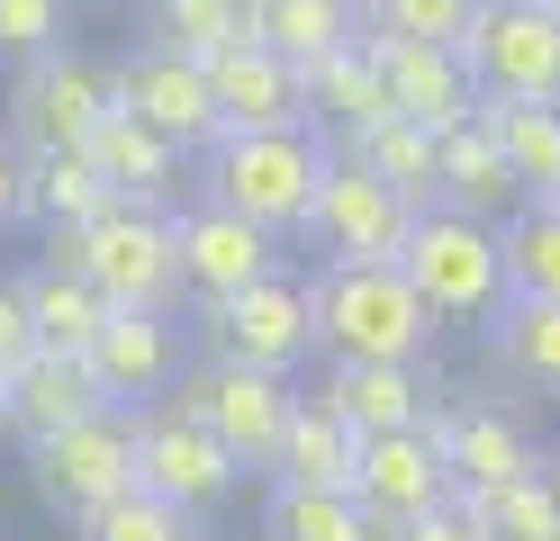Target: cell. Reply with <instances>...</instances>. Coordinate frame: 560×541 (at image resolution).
Masks as SVG:
<instances>
[{"label":"cell","instance_id":"6da1fadb","mask_svg":"<svg viewBox=\"0 0 560 541\" xmlns=\"http://www.w3.org/2000/svg\"><path fill=\"white\" fill-rule=\"evenodd\" d=\"M307 298H317V352L326 361H407V371L434 361L443 325L398 262H317Z\"/></svg>","mask_w":560,"mask_h":541},{"label":"cell","instance_id":"7a4b0ae2","mask_svg":"<svg viewBox=\"0 0 560 541\" xmlns=\"http://www.w3.org/2000/svg\"><path fill=\"white\" fill-rule=\"evenodd\" d=\"M335 163V144L317 127H262V136H218L199 154V199H218L235 216H254L262 235H307V208H317V180Z\"/></svg>","mask_w":560,"mask_h":541},{"label":"cell","instance_id":"3957f363","mask_svg":"<svg viewBox=\"0 0 560 541\" xmlns=\"http://www.w3.org/2000/svg\"><path fill=\"white\" fill-rule=\"evenodd\" d=\"M299 379H280V371H254V361H226V352H199L182 388H172V407H182L190 424H208V443H218L244 479H271V460L280 443H290V424H299Z\"/></svg>","mask_w":560,"mask_h":541},{"label":"cell","instance_id":"277c9868","mask_svg":"<svg viewBox=\"0 0 560 541\" xmlns=\"http://www.w3.org/2000/svg\"><path fill=\"white\" fill-rule=\"evenodd\" d=\"M55 262H73L109 307H182V244H172V208H100L82 235L46 244Z\"/></svg>","mask_w":560,"mask_h":541},{"label":"cell","instance_id":"5b68a950","mask_svg":"<svg viewBox=\"0 0 560 541\" xmlns=\"http://www.w3.org/2000/svg\"><path fill=\"white\" fill-rule=\"evenodd\" d=\"M398 271L416 280V298L434 307V325H488L506 307V252H498V226H488V216L425 208L407 252H398Z\"/></svg>","mask_w":560,"mask_h":541},{"label":"cell","instance_id":"8992f818","mask_svg":"<svg viewBox=\"0 0 560 541\" xmlns=\"http://www.w3.org/2000/svg\"><path fill=\"white\" fill-rule=\"evenodd\" d=\"M127 487H136V407H100L46 443H27V496L63 524H91Z\"/></svg>","mask_w":560,"mask_h":541},{"label":"cell","instance_id":"52a82bcc","mask_svg":"<svg viewBox=\"0 0 560 541\" xmlns=\"http://www.w3.org/2000/svg\"><path fill=\"white\" fill-rule=\"evenodd\" d=\"M109 63H91L73 46H55L37 63H10V99H0V136L19 154H82L91 127L109 118Z\"/></svg>","mask_w":560,"mask_h":541},{"label":"cell","instance_id":"ba28073f","mask_svg":"<svg viewBox=\"0 0 560 541\" xmlns=\"http://www.w3.org/2000/svg\"><path fill=\"white\" fill-rule=\"evenodd\" d=\"M208 352L299 379V361H317V298H307V280L280 262L271 280H254V289H235V298H218V307H208Z\"/></svg>","mask_w":560,"mask_h":541},{"label":"cell","instance_id":"9c48e42d","mask_svg":"<svg viewBox=\"0 0 560 541\" xmlns=\"http://www.w3.org/2000/svg\"><path fill=\"white\" fill-rule=\"evenodd\" d=\"M462 63L479 99H560V19L542 0H479Z\"/></svg>","mask_w":560,"mask_h":541},{"label":"cell","instance_id":"30bf717a","mask_svg":"<svg viewBox=\"0 0 560 541\" xmlns=\"http://www.w3.org/2000/svg\"><path fill=\"white\" fill-rule=\"evenodd\" d=\"M136 487L163 496V505H182L190 524H208L218 505L244 487V469L208 443V424H190L182 407H136Z\"/></svg>","mask_w":560,"mask_h":541},{"label":"cell","instance_id":"8fae6325","mask_svg":"<svg viewBox=\"0 0 560 541\" xmlns=\"http://www.w3.org/2000/svg\"><path fill=\"white\" fill-rule=\"evenodd\" d=\"M416 216L425 208H407L389 180H371L353 154H335L326 180H317V208H307V244H317L326 262H398Z\"/></svg>","mask_w":560,"mask_h":541},{"label":"cell","instance_id":"7c38bea8","mask_svg":"<svg viewBox=\"0 0 560 541\" xmlns=\"http://www.w3.org/2000/svg\"><path fill=\"white\" fill-rule=\"evenodd\" d=\"M172 244H182V298L199 316L280 271V235H262L254 216H235L218 199H182V208H172Z\"/></svg>","mask_w":560,"mask_h":541},{"label":"cell","instance_id":"4fadbf2b","mask_svg":"<svg viewBox=\"0 0 560 541\" xmlns=\"http://www.w3.org/2000/svg\"><path fill=\"white\" fill-rule=\"evenodd\" d=\"M109 99L136 127H154L163 144H182V154H208V144H218V99H208V63L199 55L136 46V55L109 63Z\"/></svg>","mask_w":560,"mask_h":541},{"label":"cell","instance_id":"5bb4252c","mask_svg":"<svg viewBox=\"0 0 560 541\" xmlns=\"http://www.w3.org/2000/svg\"><path fill=\"white\" fill-rule=\"evenodd\" d=\"M82 361L109 407H163L190 371V325L172 307H109V325H100V343Z\"/></svg>","mask_w":560,"mask_h":541},{"label":"cell","instance_id":"9a60e30c","mask_svg":"<svg viewBox=\"0 0 560 541\" xmlns=\"http://www.w3.org/2000/svg\"><path fill=\"white\" fill-rule=\"evenodd\" d=\"M362 46L380 63V82H389V108L416 118L425 136H452L462 118H479V82H470L462 46H416V36H362Z\"/></svg>","mask_w":560,"mask_h":541},{"label":"cell","instance_id":"2e32d148","mask_svg":"<svg viewBox=\"0 0 560 541\" xmlns=\"http://www.w3.org/2000/svg\"><path fill=\"white\" fill-rule=\"evenodd\" d=\"M452 496V469H443V443L434 424H407V433H362V460H353V505L362 515H398L416 524L425 505Z\"/></svg>","mask_w":560,"mask_h":541},{"label":"cell","instance_id":"e0dca14e","mask_svg":"<svg viewBox=\"0 0 560 541\" xmlns=\"http://www.w3.org/2000/svg\"><path fill=\"white\" fill-rule=\"evenodd\" d=\"M434 443H443V469H452V496H498L524 469H542L534 433L498 407H434Z\"/></svg>","mask_w":560,"mask_h":541},{"label":"cell","instance_id":"ac0fdd59","mask_svg":"<svg viewBox=\"0 0 560 541\" xmlns=\"http://www.w3.org/2000/svg\"><path fill=\"white\" fill-rule=\"evenodd\" d=\"M307 397H317L326 415H343L353 433L434 424V388H425V371H407V361H326V379Z\"/></svg>","mask_w":560,"mask_h":541},{"label":"cell","instance_id":"d6986e66","mask_svg":"<svg viewBox=\"0 0 560 541\" xmlns=\"http://www.w3.org/2000/svg\"><path fill=\"white\" fill-rule=\"evenodd\" d=\"M208 99H218V136H262V127H307V91L271 46H235L208 63Z\"/></svg>","mask_w":560,"mask_h":541},{"label":"cell","instance_id":"ffe728a7","mask_svg":"<svg viewBox=\"0 0 560 541\" xmlns=\"http://www.w3.org/2000/svg\"><path fill=\"white\" fill-rule=\"evenodd\" d=\"M100 407H109V397H100V379H91L82 352H27L19 371L0 379V415H10L19 443H46V433L82 424V415H100Z\"/></svg>","mask_w":560,"mask_h":541},{"label":"cell","instance_id":"44dd1931","mask_svg":"<svg viewBox=\"0 0 560 541\" xmlns=\"http://www.w3.org/2000/svg\"><path fill=\"white\" fill-rule=\"evenodd\" d=\"M82 154L100 163L109 199H136V208H182V172H190V154H182V144H163L154 127H136L127 108H109V118L91 127Z\"/></svg>","mask_w":560,"mask_h":541},{"label":"cell","instance_id":"7402d4cb","mask_svg":"<svg viewBox=\"0 0 560 541\" xmlns=\"http://www.w3.org/2000/svg\"><path fill=\"white\" fill-rule=\"evenodd\" d=\"M434 208H462V216H498L515 208V172L498 154V136H488L479 118H462L452 136H434Z\"/></svg>","mask_w":560,"mask_h":541},{"label":"cell","instance_id":"603a6c76","mask_svg":"<svg viewBox=\"0 0 560 541\" xmlns=\"http://www.w3.org/2000/svg\"><path fill=\"white\" fill-rule=\"evenodd\" d=\"M479 127L498 136L515 199H560V99H479Z\"/></svg>","mask_w":560,"mask_h":541},{"label":"cell","instance_id":"cb8c5ba5","mask_svg":"<svg viewBox=\"0 0 560 541\" xmlns=\"http://www.w3.org/2000/svg\"><path fill=\"white\" fill-rule=\"evenodd\" d=\"M19 289H27V325H37V352H91L100 343V325H109V298L73 271V262H27L19 271Z\"/></svg>","mask_w":560,"mask_h":541},{"label":"cell","instance_id":"d4e9b609","mask_svg":"<svg viewBox=\"0 0 560 541\" xmlns=\"http://www.w3.org/2000/svg\"><path fill=\"white\" fill-rule=\"evenodd\" d=\"M244 36L271 46L290 72H307V63H326L343 46H362V10H343V0H254Z\"/></svg>","mask_w":560,"mask_h":541},{"label":"cell","instance_id":"484cf974","mask_svg":"<svg viewBox=\"0 0 560 541\" xmlns=\"http://www.w3.org/2000/svg\"><path fill=\"white\" fill-rule=\"evenodd\" d=\"M299 91H307V127H335L343 144H353L362 127H380V118H398V108H389V82H380V63H371V46H343V55H326V63H307Z\"/></svg>","mask_w":560,"mask_h":541},{"label":"cell","instance_id":"4316f807","mask_svg":"<svg viewBox=\"0 0 560 541\" xmlns=\"http://www.w3.org/2000/svg\"><path fill=\"white\" fill-rule=\"evenodd\" d=\"M100 208H118V199H109V180H100L91 154H27V226L46 244L82 235Z\"/></svg>","mask_w":560,"mask_h":541},{"label":"cell","instance_id":"83f0119b","mask_svg":"<svg viewBox=\"0 0 560 541\" xmlns=\"http://www.w3.org/2000/svg\"><path fill=\"white\" fill-rule=\"evenodd\" d=\"M353 460H362V433L343 415H326L317 397H299V424H290V443H280L271 479L280 487H335V496H353Z\"/></svg>","mask_w":560,"mask_h":541},{"label":"cell","instance_id":"f1b7e54d","mask_svg":"<svg viewBox=\"0 0 560 541\" xmlns=\"http://www.w3.org/2000/svg\"><path fill=\"white\" fill-rule=\"evenodd\" d=\"M488 352H498V371L560 397V307L551 298H506L488 316Z\"/></svg>","mask_w":560,"mask_h":541},{"label":"cell","instance_id":"f546056e","mask_svg":"<svg viewBox=\"0 0 560 541\" xmlns=\"http://www.w3.org/2000/svg\"><path fill=\"white\" fill-rule=\"evenodd\" d=\"M498 252H506V298L560 307V199H515L498 226Z\"/></svg>","mask_w":560,"mask_h":541},{"label":"cell","instance_id":"4dcf8cb0","mask_svg":"<svg viewBox=\"0 0 560 541\" xmlns=\"http://www.w3.org/2000/svg\"><path fill=\"white\" fill-rule=\"evenodd\" d=\"M244 19H254V0H145V46H172V55L218 63V55H235V46H254Z\"/></svg>","mask_w":560,"mask_h":541},{"label":"cell","instance_id":"1f68e13d","mask_svg":"<svg viewBox=\"0 0 560 541\" xmlns=\"http://www.w3.org/2000/svg\"><path fill=\"white\" fill-rule=\"evenodd\" d=\"M335 154H353L371 180H389L407 208H434V136L416 127V118H380V127H362L353 144H335Z\"/></svg>","mask_w":560,"mask_h":541},{"label":"cell","instance_id":"d6a6232c","mask_svg":"<svg viewBox=\"0 0 560 541\" xmlns=\"http://www.w3.org/2000/svg\"><path fill=\"white\" fill-rule=\"evenodd\" d=\"M262 541H362V505L335 487H262Z\"/></svg>","mask_w":560,"mask_h":541},{"label":"cell","instance_id":"836d02e7","mask_svg":"<svg viewBox=\"0 0 560 541\" xmlns=\"http://www.w3.org/2000/svg\"><path fill=\"white\" fill-rule=\"evenodd\" d=\"M462 505L488 524V541H560V460L524 469V479L498 487V496H462Z\"/></svg>","mask_w":560,"mask_h":541},{"label":"cell","instance_id":"e575fe53","mask_svg":"<svg viewBox=\"0 0 560 541\" xmlns=\"http://www.w3.org/2000/svg\"><path fill=\"white\" fill-rule=\"evenodd\" d=\"M479 0H371L362 36H416V46H462Z\"/></svg>","mask_w":560,"mask_h":541},{"label":"cell","instance_id":"d590c367","mask_svg":"<svg viewBox=\"0 0 560 541\" xmlns=\"http://www.w3.org/2000/svg\"><path fill=\"white\" fill-rule=\"evenodd\" d=\"M82 541H199V524L182 515V505H163V496H145V487H127V496H109L91 524H73Z\"/></svg>","mask_w":560,"mask_h":541},{"label":"cell","instance_id":"8d00e7d4","mask_svg":"<svg viewBox=\"0 0 560 541\" xmlns=\"http://www.w3.org/2000/svg\"><path fill=\"white\" fill-rule=\"evenodd\" d=\"M63 19L73 0H0V63H37L63 46Z\"/></svg>","mask_w":560,"mask_h":541},{"label":"cell","instance_id":"74e56055","mask_svg":"<svg viewBox=\"0 0 560 541\" xmlns=\"http://www.w3.org/2000/svg\"><path fill=\"white\" fill-rule=\"evenodd\" d=\"M27 352H37V325H27V289H19V271H0V379H10Z\"/></svg>","mask_w":560,"mask_h":541},{"label":"cell","instance_id":"f35d334b","mask_svg":"<svg viewBox=\"0 0 560 541\" xmlns=\"http://www.w3.org/2000/svg\"><path fill=\"white\" fill-rule=\"evenodd\" d=\"M407 541H488V524L470 515L462 496H443V505H425V515L407 524Z\"/></svg>","mask_w":560,"mask_h":541},{"label":"cell","instance_id":"ab89813d","mask_svg":"<svg viewBox=\"0 0 560 541\" xmlns=\"http://www.w3.org/2000/svg\"><path fill=\"white\" fill-rule=\"evenodd\" d=\"M10 226H27V154L0 136V235Z\"/></svg>","mask_w":560,"mask_h":541},{"label":"cell","instance_id":"60d3db41","mask_svg":"<svg viewBox=\"0 0 560 541\" xmlns=\"http://www.w3.org/2000/svg\"><path fill=\"white\" fill-rule=\"evenodd\" d=\"M362 541H407V524L398 515H362Z\"/></svg>","mask_w":560,"mask_h":541},{"label":"cell","instance_id":"b9f144b4","mask_svg":"<svg viewBox=\"0 0 560 541\" xmlns=\"http://www.w3.org/2000/svg\"><path fill=\"white\" fill-rule=\"evenodd\" d=\"M343 10H371V0H343Z\"/></svg>","mask_w":560,"mask_h":541},{"label":"cell","instance_id":"7bdbcfd3","mask_svg":"<svg viewBox=\"0 0 560 541\" xmlns=\"http://www.w3.org/2000/svg\"><path fill=\"white\" fill-rule=\"evenodd\" d=\"M542 10H551V19H560V0H542Z\"/></svg>","mask_w":560,"mask_h":541},{"label":"cell","instance_id":"ee69618b","mask_svg":"<svg viewBox=\"0 0 560 541\" xmlns=\"http://www.w3.org/2000/svg\"><path fill=\"white\" fill-rule=\"evenodd\" d=\"M0 433H10V415H0Z\"/></svg>","mask_w":560,"mask_h":541},{"label":"cell","instance_id":"f6af8a7d","mask_svg":"<svg viewBox=\"0 0 560 541\" xmlns=\"http://www.w3.org/2000/svg\"><path fill=\"white\" fill-rule=\"evenodd\" d=\"M73 10H82V0H73Z\"/></svg>","mask_w":560,"mask_h":541}]
</instances>
